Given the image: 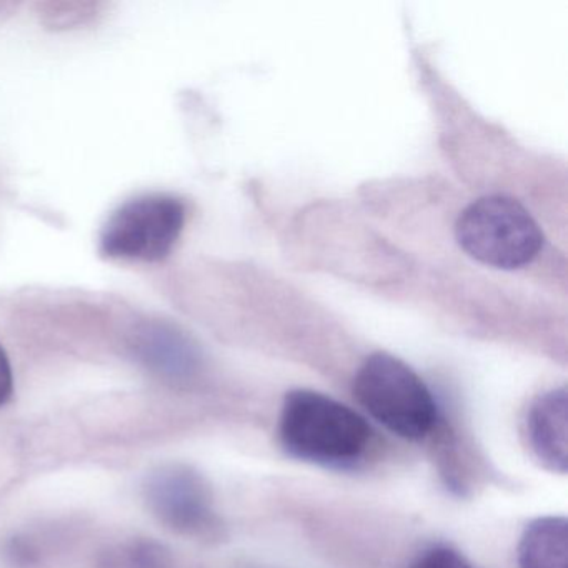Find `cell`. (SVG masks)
I'll return each mask as SVG.
<instances>
[{
	"instance_id": "3",
	"label": "cell",
	"mask_w": 568,
	"mask_h": 568,
	"mask_svg": "<svg viewBox=\"0 0 568 568\" xmlns=\"http://www.w3.org/2000/svg\"><path fill=\"white\" fill-rule=\"evenodd\" d=\"M455 235L475 261L504 271L530 264L544 245L534 217L518 202L498 195L468 205L458 217Z\"/></svg>"
},
{
	"instance_id": "9",
	"label": "cell",
	"mask_w": 568,
	"mask_h": 568,
	"mask_svg": "<svg viewBox=\"0 0 568 568\" xmlns=\"http://www.w3.org/2000/svg\"><path fill=\"white\" fill-rule=\"evenodd\" d=\"M98 568H175L171 551L155 540L134 538L105 548Z\"/></svg>"
},
{
	"instance_id": "10",
	"label": "cell",
	"mask_w": 568,
	"mask_h": 568,
	"mask_svg": "<svg viewBox=\"0 0 568 568\" xmlns=\"http://www.w3.org/2000/svg\"><path fill=\"white\" fill-rule=\"evenodd\" d=\"M410 568H471L464 555L447 545H435L422 551Z\"/></svg>"
},
{
	"instance_id": "4",
	"label": "cell",
	"mask_w": 568,
	"mask_h": 568,
	"mask_svg": "<svg viewBox=\"0 0 568 568\" xmlns=\"http://www.w3.org/2000/svg\"><path fill=\"white\" fill-rule=\"evenodd\" d=\"M185 205L168 194H148L122 204L105 222L101 252L112 261H164L185 225Z\"/></svg>"
},
{
	"instance_id": "2",
	"label": "cell",
	"mask_w": 568,
	"mask_h": 568,
	"mask_svg": "<svg viewBox=\"0 0 568 568\" xmlns=\"http://www.w3.org/2000/svg\"><path fill=\"white\" fill-rule=\"evenodd\" d=\"M358 404L392 434L420 440L437 424V404L425 382L394 355L365 358L354 381Z\"/></svg>"
},
{
	"instance_id": "8",
	"label": "cell",
	"mask_w": 568,
	"mask_h": 568,
	"mask_svg": "<svg viewBox=\"0 0 568 568\" xmlns=\"http://www.w3.org/2000/svg\"><path fill=\"white\" fill-rule=\"evenodd\" d=\"M520 568H568V524L564 517H540L527 525L518 544Z\"/></svg>"
},
{
	"instance_id": "1",
	"label": "cell",
	"mask_w": 568,
	"mask_h": 568,
	"mask_svg": "<svg viewBox=\"0 0 568 568\" xmlns=\"http://www.w3.org/2000/svg\"><path fill=\"white\" fill-rule=\"evenodd\" d=\"M371 435L361 414L328 395L308 388L285 395L278 440L297 460L327 468L352 467L367 450Z\"/></svg>"
},
{
	"instance_id": "5",
	"label": "cell",
	"mask_w": 568,
	"mask_h": 568,
	"mask_svg": "<svg viewBox=\"0 0 568 568\" xmlns=\"http://www.w3.org/2000/svg\"><path fill=\"white\" fill-rule=\"evenodd\" d=\"M142 490L152 517L172 534L204 541L222 537L211 485L191 465H161L148 475Z\"/></svg>"
},
{
	"instance_id": "7",
	"label": "cell",
	"mask_w": 568,
	"mask_h": 568,
	"mask_svg": "<svg viewBox=\"0 0 568 568\" xmlns=\"http://www.w3.org/2000/svg\"><path fill=\"white\" fill-rule=\"evenodd\" d=\"M135 354L149 371L165 381H192L201 368L194 345L172 328H145L135 342Z\"/></svg>"
},
{
	"instance_id": "11",
	"label": "cell",
	"mask_w": 568,
	"mask_h": 568,
	"mask_svg": "<svg viewBox=\"0 0 568 568\" xmlns=\"http://www.w3.org/2000/svg\"><path fill=\"white\" fill-rule=\"evenodd\" d=\"M14 392V374L4 348L0 347V407L11 400Z\"/></svg>"
},
{
	"instance_id": "6",
	"label": "cell",
	"mask_w": 568,
	"mask_h": 568,
	"mask_svg": "<svg viewBox=\"0 0 568 568\" xmlns=\"http://www.w3.org/2000/svg\"><path fill=\"white\" fill-rule=\"evenodd\" d=\"M527 438L531 454L547 470L567 474V388H551L535 398L527 415Z\"/></svg>"
}]
</instances>
